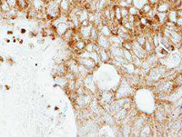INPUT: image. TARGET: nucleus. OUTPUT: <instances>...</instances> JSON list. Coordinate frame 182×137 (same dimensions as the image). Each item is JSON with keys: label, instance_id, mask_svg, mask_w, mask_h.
Masks as SVG:
<instances>
[{"label": "nucleus", "instance_id": "obj_1", "mask_svg": "<svg viewBox=\"0 0 182 137\" xmlns=\"http://www.w3.org/2000/svg\"><path fill=\"white\" fill-rule=\"evenodd\" d=\"M135 88L132 87L125 76L119 81V85L115 91V99H122L125 97H131Z\"/></svg>", "mask_w": 182, "mask_h": 137}, {"label": "nucleus", "instance_id": "obj_2", "mask_svg": "<svg viewBox=\"0 0 182 137\" xmlns=\"http://www.w3.org/2000/svg\"><path fill=\"white\" fill-rule=\"evenodd\" d=\"M77 62L78 65H82L85 67H87L88 69L91 72H93L95 69L98 67V65L95 63V61L92 60L90 57H81V56H77Z\"/></svg>", "mask_w": 182, "mask_h": 137}, {"label": "nucleus", "instance_id": "obj_3", "mask_svg": "<svg viewBox=\"0 0 182 137\" xmlns=\"http://www.w3.org/2000/svg\"><path fill=\"white\" fill-rule=\"evenodd\" d=\"M131 52L135 56L139 57L142 60L145 59L147 55H148L146 53V51H145V49H144V47H141V45L135 39L132 40V50H131Z\"/></svg>", "mask_w": 182, "mask_h": 137}, {"label": "nucleus", "instance_id": "obj_4", "mask_svg": "<svg viewBox=\"0 0 182 137\" xmlns=\"http://www.w3.org/2000/svg\"><path fill=\"white\" fill-rule=\"evenodd\" d=\"M169 41L175 45L176 48H181L182 47V31L171 30L169 35Z\"/></svg>", "mask_w": 182, "mask_h": 137}, {"label": "nucleus", "instance_id": "obj_5", "mask_svg": "<svg viewBox=\"0 0 182 137\" xmlns=\"http://www.w3.org/2000/svg\"><path fill=\"white\" fill-rule=\"evenodd\" d=\"M157 12H160V13H168L169 10H170L173 6L168 1V0H160L158 1L156 6H154Z\"/></svg>", "mask_w": 182, "mask_h": 137}, {"label": "nucleus", "instance_id": "obj_6", "mask_svg": "<svg viewBox=\"0 0 182 137\" xmlns=\"http://www.w3.org/2000/svg\"><path fill=\"white\" fill-rule=\"evenodd\" d=\"M155 120L157 123L159 124H164L165 122L168 120V115L166 113L163 106H159L158 110L155 113Z\"/></svg>", "mask_w": 182, "mask_h": 137}, {"label": "nucleus", "instance_id": "obj_7", "mask_svg": "<svg viewBox=\"0 0 182 137\" xmlns=\"http://www.w3.org/2000/svg\"><path fill=\"white\" fill-rule=\"evenodd\" d=\"M93 24H91L88 26H80L78 31L81 35V38L86 40L87 42H88L90 40V31H91V27H92Z\"/></svg>", "mask_w": 182, "mask_h": 137}, {"label": "nucleus", "instance_id": "obj_8", "mask_svg": "<svg viewBox=\"0 0 182 137\" xmlns=\"http://www.w3.org/2000/svg\"><path fill=\"white\" fill-rule=\"evenodd\" d=\"M97 44L98 45V47L102 49H108L110 47V41L108 36H105L103 35H99L98 38L97 40Z\"/></svg>", "mask_w": 182, "mask_h": 137}, {"label": "nucleus", "instance_id": "obj_9", "mask_svg": "<svg viewBox=\"0 0 182 137\" xmlns=\"http://www.w3.org/2000/svg\"><path fill=\"white\" fill-rule=\"evenodd\" d=\"M73 5L69 0H60L59 2V8L61 10V14L67 15L72 9Z\"/></svg>", "mask_w": 182, "mask_h": 137}, {"label": "nucleus", "instance_id": "obj_10", "mask_svg": "<svg viewBox=\"0 0 182 137\" xmlns=\"http://www.w3.org/2000/svg\"><path fill=\"white\" fill-rule=\"evenodd\" d=\"M54 80L57 83V86H60L63 89L66 88L68 79L66 77V75H54Z\"/></svg>", "mask_w": 182, "mask_h": 137}, {"label": "nucleus", "instance_id": "obj_11", "mask_svg": "<svg viewBox=\"0 0 182 137\" xmlns=\"http://www.w3.org/2000/svg\"><path fill=\"white\" fill-rule=\"evenodd\" d=\"M98 54H99V56H100V60H101V63H109L110 60H111V56H110V53L108 51V49H102L100 48L99 51H98Z\"/></svg>", "mask_w": 182, "mask_h": 137}, {"label": "nucleus", "instance_id": "obj_12", "mask_svg": "<svg viewBox=\"0 0 182 137\" xmlns=\"http://www.w3.org/2000/svg\"><path fill=\"white\" fill-rule=\"evenodd\" d=\"M69 28V26H67L66 22H63V23H59V24L55 27V31H56V35L57 36H62L66 30Z\"/></svg>", "mask_w": 182, "mask_h": 137}, {"label": "nucleus", "instance_id": "obj_13", "mask_svg": "<svg viewBox=\"0 0 182 137\" xmlns=\"http://www.w3.org/2000/svg\"><path fill=\"white\" fill-rule=\"evenodd\" d=\"M145 60L148 63V65L151 66V68L154 67V66H156V65L158 64V56H157V54H156L155 52L152 53V54H148V55H147Z\"/></svg>", "mask_w": 182, "mask_h": 137}, {"label": "nucleus", "instance_id": "obj_14", "mask_svg": "<svg viewBox=\"0 0 182 137\" xmlns=\"http://www.w3.org/2000/svg\"><path fill=\"white\" fill-rule=\"evenodd\" d=\"M182 115V107H174L168 116V119L169 120H175L180 118Z\"/></svg>", "mask_w": 182, "mask_h": 137}, {"label": "nucleus", "instance_id": "obj_15", "mask_svg": "<svg viewBox=\"0 0 182 137\" xmlns=\"http://www.w3.org/2000/svg\"><path fill=\"white\" fill-rule=\"evenodd\" d=\"M153 133H152V128H151V125H149L148 124H145L144 126L141 128V130L139 131V136H152Z\"/></svg>", "mask_w": 182, "mask_h": 137}, {"label": "nucleus", "instance_id": "obj_16", "mask_svg": "<svg viewBox=\"0 0 182 137\" xmlns=\"http://www.w3.org/2000/svg\"><path fill=\"white\" fill-rule=\"evenodd\" d=\"M100 35V32H99V29L97 28V26L93 25L92 27H91V31H90V40L89 41H92V42H96L97 43V40L98 38V36Z\"/></svg>", "mask_w": 182, "mask_h": 137}, {"label": "nucleus", "instance_id": "obj_17", "mask_svg": "<svg viewBox=\"0 0 182 137\" xmlns=\"http://www.w3.org/2000/svg\"><path fill=\"white\" fill-rule=\"evenodd\" d=\"M167 18H168L169 21L170 22H173L176 24V22L178 18V14H177V9L174 8V7H172V8L170 10H169V12L167 13Z\"/></svg>", "mask_w": 182, "mask_h": 137}, {"label": "nucleus", "instance_id": "obj_18", "mask_svg": "<svg viewBox=\"0 0 182 137\" xmlns=\"http://www.w3.org/2000/svg\"><path fill=\"white\" fill-rule=\"evenodd\" d=\"M76 30H77V29H75V28H68V29L66 30V33L61 36V37H62V39H63L64 41L67 42V43L71 42L72 36H73L74 33L76 32Z\"/></svg>", "mask_w": 182, "mask_h": 137}, {"label": "nucleus", "instance_id": "obj_19", "mask_svg": "<svg viewBox=\"0 0 182 137\" xmlns=\"http://www.w3.org/2000/svg\"><path fill=\"white\" fill-rule=\"evenodd\" d=\"M99 32L101 35H105V36H108L109 37L110 35H112V31H111V27L109 25H103L101 26V28L99 29Z\"/></svg>", "mask_w": 182, "mask_h": 137}, {"label": "nucleus", "instance_id": "obj_20", "mask_svg": "<svg viewBox=\"0 0 182 137\" xmlns=\"http://www.w3.org/2000/svg\"><path fill=\"white\" fill-rule=\"evenodd\" d=\"M153 7H154V6H151L148 2L146 3L145 5L143 6V7L141 8V10L139 11V12H140V17H141V16H147L148 14H149L151 11H152Z\"/></svg>", "mask_w": 182, "mask_h": 137}, {"label": "nucleus", "instance_id": "obj_21", "mask_svg": "<svg viewBox=\"0 0 182 137\" xmlns=\"http://www.w3.org/2000/svg\"><path fill=\"white\" fill-rule=\"evenodd\" d=\"M114 9H115V16H116L115 22H116V24L120 25L121 19H122V16H121V7L115 4V6H114Z\"/></svg>", "mask_w": 182, "mask_h": 137}, {"label": "nucleus", "instance_id": "obj_22", "mask_svg": "<svg viewBox=\"0 0 182 137\" xmlns=\"http://www.w3.org/2000/svg\"><path fill=\"white\" fill-rule=\"evenodd\" d=\"M135 40L138 42L141 47H144L147 42V35L142 33H139L135 36Z\"/></svg>", "mask_w": 182, "mask_h": 137}, {"label": "nucleus", "instance_id": "obj_23", "mask_svg": "<svg viewBox=\"0 0 182 137\" xmlns=\"http://www.w3.org/2000/svg\"><path fill=\"white\" fill-rule=\"evenodd\" d=\"M76 89H77V83H76V79H70V80H68L66 88L65 90L67 91V93H69V92H73V91H76Z\"/></svg>", "mask_w": 182, "mask_h": 137}, {"label": "nucleus", "instance_id": "obj_24", "mask_svg": "<svg viewBox=\"0 0 182 137\" xmlns=\"http://www.w3.org/2000/svg\"><path fill=\"white\" fill-rule=\"evenodd\" d=\"M89 57L95 61V63L99 65L101 63V60H100V56H99V54H98V52L97 51H92L89 53Z\"/></svg>", "mask_w": 182, "mask_h": 137}, {"label": "nucleus", "instance_id": "obj_25", "mask_svg": "<svg viewBox=\"0 0 182 137\" xmlns=\"http://www.w3.org/2000/svg\"><path fill=\"white\" fill-rule=\"evenodd\" d=\"M133 54L132 52L130 51V50H127V49H124L123 48V57L127 60V62L128 63H132V60H133Z\"/></svg>", "mask_w": 182, "mask_h": 137}, {"label": "nucleus", "instance_id": "obj_26", "mask_svg": "<svg viewBox=\"0 0 182 137\" xmlns=\"http://www.w3.org/2000/svg\"><path fill=\"white\" fill-rule=\"evenodd\" d=\"M121 130H122L123 136H130L131 135V131H132L131 125L126 124L125 125H123L122 127H121Z\"/></svg>", "mask_w": 182, "mask_h": 137}, {"label": "nucleus", "instance_id": "obj_27", "mask_svg": "<svg viewBox=\"0 0 182 137\" xmlns=\"http://www.w3.org/2000/svg\"><path fill=\"white\" fill-rule=\"evenodd\" d=\"M11 8V6L7 4V2L6 1V0H3V1L0 2V11H1L2 13L6 14L7 13Z\"/></svg>", "mask_w": 182, "mask_h": 137}, {"label": "nucleus", "instance_id": "obj_28", "mask_svg": "<svg viewBox=\"0 0 182 137\" xmlns=\"http://www.w3.org/2000/svg\"><path fill=\"white\" fill-rule=\"evenodd\" d=\"M148 0H133L132 5L140 11L141 8L143 7V6L145 5L146 3H148Z\"/></svg>", "mask_w": 182, "mask_h": 137}, {"label": "nucleus", "instance_id": "obj_29", "mask_svg": "<svg viewBox=\"0 0 182 137\" xmlns=\"http://www.w3.org/2000/svg\"><path fill=\"white\" fill-rule=\"evenodd\" d=\"M173 82L175 86H182V72L176 74V76L173 79Z\"/></svg>", "mask_w": 182, "mask_h": 137}, {"label": "nucleus", "instance_id": "obj_30", "mask_svg": "<svg viewBox=\"0 0 182 137\" xmlns=\"http://www.w3.org/2000/svg\"><path fill=\"white\" fill-rule=\"evenodd\" d=\"M128 9V14L131 15V16H140V12L139 10L136 8V7H135L133 5L127 7Z\"/></svg>", "mask_w": 182, "mask_h": 137}, {"label": "nucleus", "instance_id": "obj_31", "mask_svg": "<svg viewBox=\"0 0 182 137\" xmlns=\"http://www.w3.org/2000/svg\"><path fill=\"white\" fill-rule=\"evenodd\" d=\"M152 43H153V45H154L155 48L160 45V40H159V37H158L157 32H155L152 35Z\"/></svg>", "mask_w": 182, "mask_h": 137}, {"label": "nucleus", "instance_id": "obj_32", "mask_svg": "<svg viewBox=\"0 0 182 137\" xmlns=\"http://www.w3.org/2000/svg\"><path fill=\"white\" fill-rule=\"evenodd\" d=\"M122 48L127 50H132V40H125L122 43Z\"/></svg>", "mask_w": 182, "mask_h": 137}, {"label": "nucleus", "instance_id": "obj_33", "mask_svg": "<svg viewBox=\"0 0 182 137\" xmlns=\"http://www.w3.org/2000/svg\"><path fill=\"white\" fill-rule=\"evenodd\" d=\"M121 16H122V18L128 17V16H130V14H128V9H127V7H123V8H121Z\"/></svg>", "mask_w": 182, "mask_h": 137}, {"label": "nucleus", "instance_id": "obj_34", "mask_svg": "<svg viewBox=\"0 0 182 137\" xmlns=\"http://www.w3.org/2000/svg\"><path fill=\"white\" fill-rule=\"evenodd\" d=\"M116 5H118V6H120L121 8H123V7H128L126 0H118V1L116 2Z\"/></svg>", "mask_w": 182, "mask_h": 137}, {"label": "nucleus", "instance_id": "obj_35", "mask_svg": "<svg viewBox=\"0 0 182 137\" xmlns=\"http://www.w3.org/2000/svg\"><path fill=\"white\" fill-rule=\"evenodd\" d=\"M173 107H182V97L178 98L173 104Z\"/></svg>", "mask_w": 182, "mask_h": 137}, {"label": "nucleus", "instance_id": "obj_36", "mask_svg": "<svg viewBox=\"0 0 182 137\" xmlns=\"http://www.w3.org/2000/svg\"><path fill=\"white\" fill-rule=\"evenodd\" d=\"M11 7H18V0H6Z\"/></svg>", "mask_w": 182, "mask_h": 137}, {"label": "nucleus", "instance_id": "obj_37", "mask_svg": "<svg viewBox=\"0 0 182 137\" xmlns=\"http://www.w3.org/2000/svg\"><path fill=\"white\" fill-rule=\"evenodd\" d=\"M176 26L182 31V17H178L177 22H176Z\"/></svg>", "mask_w": 182, "mask_h": 137}, {"label": "nucleus", "instance_id": "obj_38", "mask_svg": "<svg viewBox=\"0 0 182 137\" xmlns=\"http://www.w3.org/2000/svg\"><path fill=\"white\" fill-rule=\"evenodd\" d=\"M158 2V0H148V3L152 6H156Z\"/></svg>", "mask_w": 182, "mask_h": 137}, {"label": "nucleus", "instance_id": "obj_39", "mask_svg": "<svg viewBox=\"0 0 182 137\" xmlns=\"http://www.w3.org/2000/svg\"><path fill=\"white\" fill-rule=\"evenodd\" d=\"M177 14L178 17H182V9H177Z\"/></svg>", "mask_w": 182, "mask_h": 137}, {"label": "nucleus", "instance_id": "obj_40", "mask_svg": "<svg viewBox=\"0 0 182 137\" xmlns=\"http://www.w3.org/2000/svg\"><path fill=\"white\" fill-rule=\"evenodd\" d=\"M37 43H38L39 45H43L45 43V41H44L43 38H38V39H37Z\"/></svg>", "mask_w": 182, "mask_h": 137}, {"label": "nucleus", "instance_id": "obj_41", "mask_svg": "<svg viewBox=\"0 0 182 137\" xmlns=\"http://www.w3.org/2000/svg\"><path fill=\"white\" fill-rule=\"evenodd\" d=\"M126 2H127V6H131V5H132V3H133V0H126Z\"/></svg>", "mask_w": 182, "mask_h": 137}, {"label": "nucleus", "instance_id": "obj_42", "mask_svg": "<svg viewBox=\"0 0 182 137\" xmlns=\"http://www.w3.org/2000/svg\"><path fill=\"white\" fill-rule=\"evenodd\" d=\"M112 1H113V2H115V3H116L117 1H118V0H112Z\"/></svg>", "mask_w": 182, "mask_h": 137}, {"label": "nucleus", "instance_id": "obj_43", "mask_svg": "<svg viewBox=\"0 0 182 137\" xmlns=\"http://www.w3.org/2000/svg\"><path fill=\"white\" fill-rule=\"evenodd\" d=\"M158 1H160V0H158Z\"/></svg>", "mask_w": 182, "mask_h": 137}]
</instances>
